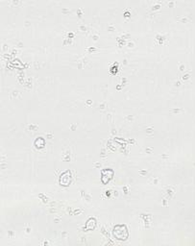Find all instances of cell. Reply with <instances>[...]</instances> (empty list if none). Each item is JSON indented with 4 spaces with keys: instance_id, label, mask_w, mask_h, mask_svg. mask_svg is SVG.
<instances>
[{
    "instance_id": "cell-1",
    "label": "cell",
    "mask_w": 195,
    "mask_h": 246,
    "mask_svg": "<svg viewBox=\"0 0 195 246\" xmlns=\"http://www.w3.org/2000/svg\"><path fill=\"white\" fill-rule=\"evenodd\" d=\"M112 234L113 236L119 239V240H125L128 238L129 237V232H128V229L125 225H116L114 226L113 228V231H112Z\"/></svg>"
},
{
    "instance_id": "cell-2",
    "label": "cell",
    "mask_w": 195,
    "mask_h": 246,
    "mask_svg": "<svg viewBox=\"0 0 195 246\" xmlns=\"http://www.w3.org/2000/svg\"><path fill=\"white\" fill-rule=\"evenodd\" d=\"M70 180H71L70 173H69V171H67V172L62 174V176L60 178V182L62 186H68L70 183Z\"/></svg>"
},
{
    "instance_id": "cell-3",
    "label": "cell",
    "mask_w": 195,
    "mask_h": 246,
    "mask_svg": "<svg viewBox=\"0 0 195 246\" xmlns=\"http://www.w3.org/2000/svg\"><path fill=\"white\" fill-rule=\"evenodd\" d=\"M43 144H44V141H43V139L42 138H40L38 140H36V145L38 147H42Z\"/></svg>"
}]
</instances>
